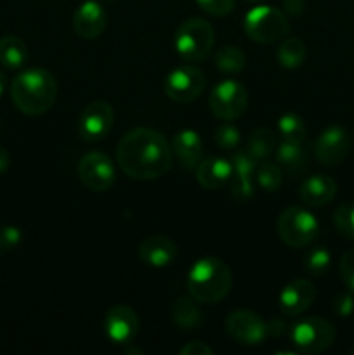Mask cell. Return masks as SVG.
Here are the masks:
<instances>
[{"label":"cell","mask_w":354,"mask_h":355,"mask_svg":"<svg viewBox=\"0 0 354 355\" xmlns=\"http://www.w3.org/2000/svg\"><path fill=\"white\" fill-rule=\"evenodd\" d=\"M117 162L121 172L130 179L153 180L172 168L174 151L160 132L139 127L120 139Z\"/></svg>","instance_id":"1"},{"label":"cell","mask_w":354,"mask_h":355,"mask_svg":"<svg viewBox=\"0 0 354 355\" xmlns=\"http://www.w3.org/2000/svg\"><path fill=\"white\" fill-rule=\"evenodd\" d=\"M10 97L21 113L28 116L44 114L58 97V82L47 69H24L10 83Z\"/></svg>","instance_id":"2"},{"label":"cell","mask_w":354,"mask_h":355,"mask_svg":"<svg viewBox=\"0 0 354 355\" xmlns=\"http://www.w3.org/2000/svg\"><path fill=\"white\" fill-rule=\"evenodd\" d=\"M231 286V270L217 257H203L193 263L187 274V291L198 304H219L228 297Z\"/></svg>","instance_id":"3"},{"label":"cell","mask_w":354,"mask_h":355,"mask_svg":"<svg viewBox=\"0 0 354 355\" xmlns=\"http://www.w3.org/2000/svg\"><path fill=\"white\" fill-rule=\"evenodd\" d=\"M214 28L203 17H189L183 21L176 31V51L184 61L200 62L214 49Z\"/></svg>","instance_id":"4"},{"label":"cell","mask_w":354,"mask_h":355,"mask_svg":"<svg viewBox=\"0 0 354 355\" xmlns=\"http://www.w3.org/2000/svg\"><path fill=\"white\" fill-rule=\"evenodd\" d=\"M245 33L259 44H274L290 31L287 16L280 9L269 6H257L245 16Z\"/></svg>","instance_id":"5"},{"label":"cell","mask_w":354,"mask_h":355,"mask_svg":"<svg viewBox=\"0 0 354 355\" xmlns=\"http://www.w3.org/2000/svg\"><path fill=\"white\" fill-rule=\"evenodd\" d=\"M278 234L285 245L302 248L316 239L319 224L314 215L302 207H288L278 217Z\"/></svg>","instance_id":"6"},{"label":"cell","mask_w":354,"mask_h":355,"mask_svg":"<svg viewBox=\"0 0 354 355\" xmlns=\"http://www.w3.org/2000/svg\"><path fill=\"white\" fill-rule=\"evenodd\" d=\"M290 340L302 354H321L335 342V326L321 318H305L290 329Z\"/></svg>","instance_id":"7"},{"label":"cell","mask_w":354,"mask_h":355,"mask_svg":"<svg viewBox=\"0 0 354 355\" xmlns=\"http://www.w3.org/2000/svg\"><path fill=\"white\" fill-rule=\"evenodd\" d=\"M212 113L221 120H236L243 114L248 104V94L242 83L235 80H224L217 83L208 97Z\"/></svg>","instance_id":"8"},{"label":"cell","mask_w":354,"mask_h":355,"mask_svg":"<svg viewBox=\"0 0 354 355\" xmlns=\"http://www.w3.org/2000/svg\"><path fill=\"white\" fill-rule=\"evenodd\" d=\"M207 80L205 75L194 66H179L169 73L165 78V94L174 103L187 104L201 96L205 90Z\"/></svg>","instance_id":"9"},{"label":"cell","mask_w":354,"mask_h":355,"mask_svg":"<svg viewBox=\"0 0 354 355\" xmlns=\"http://www.w3.org/2000/svg\"><path fill=\"white\" fill-rule=\"evenodd\" d=\"M78 177L87 189L94 193H104L111 189L117 179L113 162L104 153H87L78 162Z\"/></svg>","instance_id":"10"},{"label":"cell","mask_w":354,"mask_h":355,"mask_svg":"<svg viewBox=\"0 0 354 355\" xmlns=\"http://www.w3.org/2000/svg\"><path fill=\"white\" fill-rule=\"evenodd\" d=\"M226 329L229 336L242 345H259L267 338V322L255 312L236 309L226 318Z\"/></svg>","instance_id":"11"},{"label":"cell","mask_w":354,"mask_h":355,"mask_svg":"<svg viewBox=\"0 0 354 355\" xmlns=\"http://www.w3.org/2000/svg\"><path fill=\"white\" fill-rule=\"evenodd\" d=\"M115 121V111L111 104L104 101H94L87 104L78 118L80 137L87 142H97L110 134Z\"/></svg>","instance_id":"12"},{"label":"cell","mask_w":354,"mask_h":355,"mask_svg":"<svg viewBox=\"0 0 354 355\" xmlns=\"http://www.w3.org/2000/svg\"><path fill=\"white\" fill-rule=\"evenodd\" d=\"M351 149V137L339 125L326 127L314 142V155L321 165L335 166L342 162Z\"/></svg>","instance_id":"13"},{"label":"cell","mask_w":354,"mask_h":355,"mask_svg":"<svg viewBox=\"0 0 354 355\" xmlns=\"http://www.w3.org/2000/svg\"><path fill=\"white\" fill-rule=\"evenodd\" d=\"M139 329V319L135 311L127 305H115L106 312L104 318V333L117 345L130 343Z\"/></svg>","instance_id":"14"},{"label":"cell","mask_w":354,"mask_h":355,"mask_svg":"<svg viewBox=\"0 0 354 355\" xmlns=\"http://www.w3.org/2000/svg\"><path fill=\"white\" fill-rule=\"evenodd\" d=\"M108 16L103 3L94 2V0H85L73 14V28L82 38L92 40L103 35L106 30Z\"/></svg>","instance_id":"15"},{"label":"cell","mask_w":354,"mask_h":355,"mask_svg":"<svg viewBox=\"0 0 354 355\" xmlns=\"http://www.w3.org/2000/svg\"><path fill=\"white\" fill-rule=\"evenodd\" d=\"M233 163L231 194L236 201H248L253 196V177L257 162L246 151L235 153Z\"/></svg>","instance_id":"16"},{"label":"cell","mask_w":354,"mask_h":355,"mask_svg":"<svg viewBox=\"0 0 354 355\" xmlns=\"http://www.w3.org/2000/svg\"><path fill=\"white\" fill-rule=\"evenodd\" d=\"M316 297L312 283L305 279H295L288 283L280 293V311L287 315H301L311 307Z\"/></svg>","instance_id":"17"},{"label":"cell","mask_w":354,"mask_h":355,"mask_svg":"<svg viewBox=\"0 0 354 355\" xmlns=\"http://www.w3.org/2000/svg\"><path fill=\"white\" fill-rule=\"evenodd\" d=\"M172 151L179 158L183 168L193 170L203 158V142L196 132L191 128H184L174 135Z\"/></svg>","instance_id":"18"},{"label":"cell","mask_w":354,"mask_h":355,"mask_svg":"<svg viewBox=\"0 0 354 355\" xmlns=\"http://www.w3.org/2000/svg\"><path fill=\"white\" fill-rule=\"evenodd\" d=\"M139 257L151 267H167L177 259V246L165 236H149L139 245Z\"/></svg>","instance_id":"19"},{"label":"cell","mask_w":354,"mask_h":355,"mask_svg":"<svg viewBox=\"0 0 354 355\" xmlns=\"http://www.w3.org/2000/svg\"><path fill=\"white\" fill-rule=\"evenodd\" d=\"M337 194V182L330 175L325 173H316L305 179L301 186L302 203L309 207H325L335 198Z\"/></svg>","instance_id":"20"},{"label":"cell","mask_w":354,"mask_h":355,"mask_svg":"<svg viewBox=\"0 0 354 355\" xmlns=\"http://www.w3.org/2000/svg\"><path fill=\"white\" fill-rule=\"evenodd\" d=\"M233 177V163L226 158L201 159L196 166V180L203 189H219Z\"/></svg>","instance_id":"21"},{"label":"cell","mask_w":354,"mask_h":355,"mask_svg":"<svg viewBox=\"0 0 354 355\" xmlns=\"http://www.w3.org/2000/svg\"><path fill=\"white\" fill-rule=\"evenodd\" d=\"M276 162L281 170L290 175H298L307 166V153L302 148V142H287L283 141L276 148Z\"/></svg>","instance_id":"22"},{"label":"cell","mask_w":354,"mask_h":355,"mask_svg":"<svg viewBox=\"0 0 354 355\" xmlns=\"http://www.w3.org/2000/svg\"><path fill=\"white\" fill-rule=\"evenodd\" d=\"M28 49L21 38L6 35L0 38V64L9 69H19L26 64Z\"/></svg>","instance_id":"23"},{"label":"cell","mask_w":354,"mask_h":355,"mask_svg":"<svg viewBox=\"0 0 354 355\" xmlns=\"http://www.w3.org/2000/svg\"><path fill=\"white\" fill-rule=\"evenodd\" d=\"M172 318L174 322H176L179 328L186 329V331L198 329L201 326V322H203L200 309L196 307V304H194L191 298L186 297H180L174 302Z\"/></svg>","instance_id":"24"},{"label":"cell","mask_w":354,"mask_h":355,"mask_svg":"<svg viewBox=\"0 0 354 355\" xmlns=\"http://www.w3.org/2000/svg\"><path fill=\"white\" fill-rule=\"evenodd\" d=\"M246 66V55L236 45H224L215 52V68L226 75H236Z\"/></svg>","instance_id":"25"},{"label":"cell","mask_w":354,"mask_h":355,"mask_svg":"<svg viewBox=\"0 0 354 355\" xmlns=\"http://www.w3.org/2000/svg\"><path fill=\"white\" fill-rule=\"evenodd\" d=\"M274 149H276V137H274V132L269 130V128H257L250 134L248 141H246V153L255 162L266 159Z\"/></svg>","instance_id":"26"},{"label":"cell","mask_w":354,"mask_h":355,"mask_svg":"<svg viewBox=\"0 0 354 355\" xmlns=\"http://www.w3.org/2000/svg\"><path fill=\"white\" fill-rule=\"evenodd\" d=\"M305 61V44L297 37H288L278 47V62L287 69H295Z\"/></svg>","instance_id":"27"},{"label":"cell","mask_w":354,"mask_h":355,"mask_svg":"<svg viewBox=\"0 0 354 355\" xmlns=\"http://www.w3.org/2000/svg\"><path fill=\"white\" fill-rule=\"evenodd\" d=\"M278 134L287 142H302L305 137V123L298 114L287 113L278 120Z\"/></svg>","instance_id":"28"},{"label":"cell","mask_w":354,"mask_h":355,"mask_svg":"<svg viewBox=\"0 0 354 355\" xmlns=\"http://www.w3.org/2000/svg\"><path fill=\"white\" fill-rule=\"evenodd\" d=\"M255 179L264 191L274 193V191L280 189L281 182H283V170L278 163L264 162L257 166Z\"/></svg>","instance_id":"29"},{"label":"cell","mask_w":354,"mask_h":355,"mask_svg":"<svg viewBox=\"0 0 354 355\" xmlns=\"http://www.w3.org/2000/svg\"><path fill=\"white\" fill-rule=\"evenodd\" d=\"M332 263V255L326 248H314L305 255L304 269L311 276H323L330 269Z\"/></svg>","instance_id":"30"},{"label":"cell","mask_w":354,"mask_h":355,"mask_svg":"<svg viewBox=\"0 0 354 355\" xmlns=\"http://www.w3.org/2000/svg\"><path fill=\"white\" fill-rule=\"evenodd\" d=\"M337 231L346 238L354 239V203H344L333 214Z\"/></svg>","instance_id":"31"},{"label":"cell","mask_w":354,"mask_h":355,"mask_svg":"<svg viewBox=\"0 0 354 355\" xmlns=\"http://www.w3.org/2000/svg\"><path fill=\"white\" fill-rule=\"evenodd\" d=\"M239 141V130L235 127V125L224 123L221 127H217L215 130V144L219 146L224 151H233V149H238Z\"/></svg>","instance_id":"32"},{"label":"cell","mask_w":354,"mask_h":355,"mask_svg":"<svg viewBox=\"0 0 354 355\" xmlns=\"http://www.w3.org/2000/svg\"><path fill=\"white\" fill-rule=\"evenodd\" d=\"M198 6L205 12L212 14L215 17H224L235 9V0H196Z\"/></svg>","instance_id":"33"},{"label":"cell","mask_w":354,"mask_h":355,"mask_svg":"<svg viewBox=\"0 0 354 355\" xmlns=\"http://www.w3.org/2000/svg\"><path fill=\"white\" fill-rule=\"evenodd\" d=\"M21 229L14 227V225H3L0 227V252H9V250L16 248L21 243Z\"/></svg>","instance_id":"34"},{"label":"cell","mask_w":354,"mask_h":355,"mask_svg":"<svg viewBox=\"0 0 354 355\" xmlns=\"http://www.w3.org/2000/svg\"><path fill=\"white\" fill-rule=\"evenodd\" d=\"M340 277L347 290L354 293V250H349L340 259Z\"/></svg>","instance_id":"35"},{"label":"cell","mask_w":354,"mask_h":355,"mask_svg":"<svg viewBox=\"0 0 354 355\" xmlns=\"http://www.w3.org/2000/svg\"><path fill=\"white\" fill-rule=\"evenodd\" d=\"M332 309L339 318H349L354 312V297L353 291L349 293H339L332 302Z\"/></svg>","instance_id":"36"},{"label":"cell","mask_w":354,"mask_h":355,"mask_svg":"<svg viewBox=\"0 0 354 355\" xmlns=\"http://www.w3.org/2000/svg\"><path fill=\"white\" fill-rule=\"evenodd\" d=\"M179 354L180 355H212L214 354V350H212L205 342L196 340V342H191L187 343V345H184Z\"/></svg>","instance_id":"37"},{"label":"cell","mask_w":354,"mask_h":355,"mask_svg":"<svg viewBox=\"0 0 354 355\" xmlns=\"http://www.w3.org/2000/svg\"><path fill=\"white\" fill-rule=\"evenodd\" d=\"M283 6L288 14H292V16H298V14L304 12L305 3L304 0H283Z\"/></svg>","instance_id":"38"},{"label":"cell","mask_w":354,"mask_h":355,"mask_svg":"<svg viewBox=\"0 0 354 355\" xmlns=\"http://www.w3.org/2000/svg\"><path fill=\"white\" fill-rule=\"evenodd\" d=\"M285 322L280 321V319H274V321H271L269 324H267V336H280L285 333Z\"/></svg>","instance_id":"39"},{"label":"cell","mask_w":354,"mask_h":355,"mask_svg":"<svg viewBox=\"0 0 354 355\" xmlns=\"http://www.w3.org/2000/svg\"><path fill=\"white\" fill-rule=\"evenodd\" d=\"M9 163H10L9 155H7L6 149L0 146V173H3L7 168H9Z\"/></svg>","instance_id":"40"},{"label":"cell","mask_w":354,"mask_h":355,"mask_svg":"<svg viewBox=\"0 0 354 355\" xmlns=\"http://www.w3.org/2000/svg\"><path fill=\"white\" fill-rule=\"evenodd\" d=\"M3 90H6V75L0 71V96L3 94Z\"/></svg>","instance_id":"41"},{"label":"cell","mask_w":354,"mask_h":355,"mask_svg":"<svg viewBox=\"0 0 354 355\" xmlns=\"http://www.w3.org/2000/svg\"><path fill=\"white\" fill-rule=\"evenodd\" d=\"M94 2H99V3H111V2H115V0H94Z\"/></svg>","instance_id":"42"},{"label":"cell","mask_w":354,"mask_h":355,"mask_svg":"<svg viewBox=\"0 0 354 355\" xmlns=\"http://www.w3.org/2000/svg\"><path fill=\"white\" fill-rule=\"evenodd\" d=\"M349 354H353V355H354V347H351V349H349Z\"/></svg>","instance_id":"43"},{"label":"cell","mask_w":354,"mask_h":355,"mask_svg":"<svg viewBox=\"0 0 354 355\" xmlns=\"http://www.w3.org/2000/svg\"><path fill=\"white\" fill-rule=\"evenodd\" d=\"M248 2H264V0H248Z\"/></svg>","instance_id":"44"}]
</instances>
